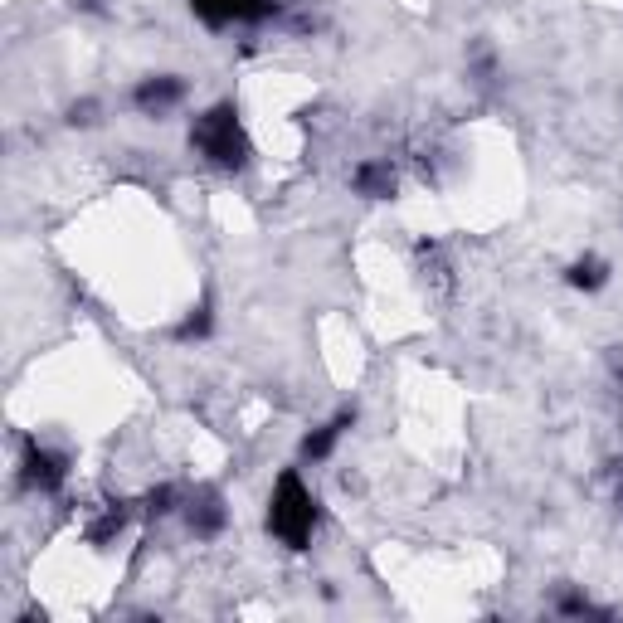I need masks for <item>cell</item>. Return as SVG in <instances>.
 Masks as SVG:
<instances>
[{
  "label": "cell",
  "instance_id": "6da1fadb",
  "mask_svg": "<svg viewBox=\"0 0 623 623\" xmlns=\"http://www.w3.org/2000/svg\"><path fill=\"white\" fill-rule=\"evenodd\" d=\"M268 526H273V536H278V541H288L293 550H302L307 541H312V526H317V502H312V492L302 487V477H297V473L278 477Z\"/></svg>",
  "mask_w": 623,
  "mask_h": 623
},
{
  "label": "cell",
  "instance_id": "7a4b0ae2",
  "mask_svg": "<svg viewBox=\"0 0 623 623\" xmlns=\"http://www.w3.org/2000/svg\"><path fill=\"white\" fill-rule=\"evenodd\" d=\"M190 142L205 151L215 166H244V156H249L234 108H215V112H205V117H195V127H190Z\"/></svg>",
  "mask_w": 623,
  "mask_h": 623
},
{
  "label": "cell",
  "instance_id": "3957f363",
  "mask_svg": "<svg viewBox=\"0 0 623 623\" xmlns=\"http://www.w3.org/2000/svg\"><path fill=\"white\" fill-rule=\"evenodd\" d=\"M200 20L210 25H229V20H263L273 15V0H190Z\"/></svg>",
  "mask_w": 623,
  "mask_h": 623
},
{
  "label": "cell",
  "instance_id": "277c9868",
  "mask_svg": "<svg viewBox=\"0 0 623 623\" xmlns=\"http://www.w3.org/2000/svg\"><path fill=\"white\" fill-rule=\"evenodd\" d=\"M25 482H30V487H39V492H54V487L64 482V463H59L49 448L30 443V448H25Z\"/></svg>",
  "mask_w": 623,
  "mask_h": 623
},
{
  "label": "cell",
  "instance_id": "5b68a950",
  "mask_svg": "<svg viewBox=\"0 0 623 623\" xmlns=\"http://www.w3.org/2000/svg\"><path fill=\"white\" fill-rule=\"evenodd\" d=\"M181 78H147L142 88H137V103L147 112H166L171 103H181Z\"/></svg>",
  "mask_w": 623,
  "mask_h": 623
},
{
  "label": "cell",
  "instance_id": "8992f818",
  "mask_svg": "<svg viewBox=\"0 0 623 623\" xmlns=\"http://www.w3.org/2000/svg\"><path fill=\"white\" fill-rule=\"evenodd\" d=\"M224 521H229V512H224V502L215 497V492H205V497H190V526H195L200 536H215Z\"/></svg>",
  "mask_w": 623,
  "mask_h": 623
},
{
  "label": "cell",
  "instance_id": "52a82bcc",
  "mask_svg": "<svg viewBox=\"0 0 623 623\" xmlns=\"http://www.w3.org/2000/svg\"><path fill=\"white\" fill-rule=\"evenodd\" d=\"M356 190L370 195V200H385V195L395 190V171H390V161H366V166L356 171Z\"/></svg>",
  "mask_w": 623,
  "mask_h": 623
},
{
  "label": "cell",
  "instance_id": "ba28073f",
  "mask_svg": "<svg viewBox=\"0 0 623 623\" xmlns=\"http://www.w3.org/2000/svg\"><path fill=\"white\" fill-rule=\"evenodd\" d=\"M346 424H351V414H336V419H331L327 429L307 434V439H302V458H307V463H322V458H327L331 448H336V439H341V429H346Z\"/></svg>",
  "mask_w": 623,
  "mask_h": 623
},
{
  "label": "cell",
  "instance_id": "9c48e42d",
  "mask_svg": "<svg viewBox=\"0 0 623 623\" xmlns=\"http://www.w3.org/2000/svg\"><path fill=\"white\" fill-rule=\"evenodd\" d=\"M609 283V268L599 263V258H580L575 268H570V288H585V293H594V288H604Z\"/></svg>",
  "mask_w": 623,
  "mask_h": 623
},
{
  "label": "cell",
  "instance_id": "30bf717a",
  "mask_svg": "<svg viewBox=\"0 0 623 623\" xmlns=\"http://www.w3.org/2000/svg\"><path fill=\"white\" fill-rule=\"evenodd\" d=\"M205 331H210V307H195L181 327H176V336H181V341H200Z\"/></svg>",
  "mask_w": 623,
  "mask_h": 623
}]
</instances>
